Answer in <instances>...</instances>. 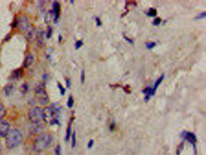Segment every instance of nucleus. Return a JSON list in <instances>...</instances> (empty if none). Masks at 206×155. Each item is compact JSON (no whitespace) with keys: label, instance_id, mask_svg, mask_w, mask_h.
<instances>
[{"label":"nucleus","instance_id":"1","mask_svg":"<svg viewBox=\"0 0 206 155\" xmlns=\"http://www.w3.org/2000/svg\"><path fill=\"white\" fill-rule=\"evenodd\" d=\"M22 133L18 129L11 130L6 136V144L9 148H14L18 147L22 144Z\"/></svg>","mask_w":206,"mask_h":155},{"label":"nucleus","instance_id":"2","mask_svg":"<svg viewBox=\"0 0 206 155\" xmlns=\"http://www.w3.org/2000/svg\"><path fill=\"white\" fill-rule=\"evenodd\" d=\"M51 142V137L49 133H42L36 137L33 144L34 150L41 152L49 147Z\"/></svg>","mask_w":206,"mask_h":155},{"label":"nucleus","instance_id":"3","mask_svg":"<svg viewBox=\"0 0 206 155\" xmlns=\"http://www.w3.org/2000/svg\"><path fill=\"white\" fill-rule=\"evenodd\" d=\"M43 120L50 125H53L58 123L57 119V110L52 106L46 107L42 109Z\"/></svg>","mask_w":206,"mask_h":155},{"label":"nucleus","instance_id":"4","mask_svg":"<svg viewBox=\"0 0 206 155\" xmlns=\"http://www.w3.org/2000/svg\"><path fill=\"white\" fill-rule=\"evenodd\" d=\"M35 95L39 103L42 105H46L49 102V97L44 86L39 84L35 89Z\"/></svg>","mask_w":206,"mask_h":155},{"label":"nucleus","instance_id":"5","mask_svg":"<svg viewBox=\"0 0 206 155\" xmlns=\"http://www.w3.org/2000/svg\"><path fill=\"white\" fill-rule=\"evenodd\" d=\"M28 118L33 124L39 123L43 120L42 109L39 107H35L31 109L28 112Z\"/></svg>","mask_w":206,"mask_h":155},{"label":"nucleus","instance_id":"6","mask_svg":"<svg viewBox=\"0 0 206 155\" xmlns=\"http://www.w3.org/2000/svg\"><path fill=\"white\" fill-rule=\"evenodd\" d=\"M181 137L184 139L185 141L189 142L190 144L193 146L195 154H196V143L197 142V138H196V135L192 133L189 131H184L181 133Z\"/></svg>","mask_w":206,"mask_h":155},{"label":"nucleus","instance_id":"7","mask_svg":"<svg viewBox=\"0 0 206 155\" xmlns=\"http://www.w3.org/2000/svg\"><path fill=\"white\" fill-rule=\"evenodd\" d=\"M10 131V124L6 120H0V137H6Z\"/></svg>","mask_w":206,"mask_h":155},{"label":"nucleus","instance_id":"8","mask_svg":"<svg viewBox=\"0 0 206 155\" xmlns=\"http://www.w3.org/2000/svg\"><path fill=\"white\" fill-rule=\"evenodd\" d=\"M17 26L21 30H27L29 28V22L26 16H22L19 18L17 21Z\"/></svg>","mask_w":206,"mask_h":155},{"label":"nucleus","instance_id":"9","mask_svg":"<svg viewBox=\"0 0 206 155\" xmlns=\"http://www.w3.org/2000/svg\"><path fill=\"white\" fill-rule=\"evenodd\" d=\"M142 93L145 94V97L144 99V100L146 103H147L149 101L151 97L154 96L156 92L154 90L153 88H151V87H147V88H146L145 89L142 91Z\"/></svg>","mask_w":206,"mask_h":155},{"label":"nucleus","instance_id":"10","mask_svg":"<svg viewBox=\"0 0 206 155\" xmlns=\"http://www.w3.org/2000/svg\"><path fill=\"white\" fill-rule=\"evenodd\" d=\"M33 62V56L31 53H28L26 57L24 62V64H23L24 67L26 68L29 67L32 64Z\"/></svg>","mask_w":206,"mask_h":155},{"label":"nucleus","instance_id":"11","mask_svg":"<svg viewBox=\"0 0 206 155\" xmlns=\"http://www.w3.org/2000/svg\"><path fill=\"white\" fill-rule=\"evenodd\" d=\"M36 39L38 41V44L39 46L43 45L44 42V33L42 31L38 33L36 35Z\"/></svg>","mask_w":206,"mask_h":155},{"label":"nucleus","instance_id":"12","mask_svg":"<svg viewBox=\"0 0 206 155\" xmlns=\"http://www.w3.org/2000/svg\"><path fill=\"white\" fill-rule=\"evenodd\" d=\"M27 30H28V31L27 32L26 37H27V39L30 42H31L32 40H33V37H34L35 35V31H34V28L32 27V28H30V29H29V28H28Z\"/></svg>","mask_w":206,"mask_h":155},{"label":"nucleus","instance_id":"13","mask_svg":"<svg viewBox=\"0 0 206 155\" xmlns=\"http://www.w3.org/2000/svg\"><path fill=\"white\" fill-rule=\"evenodd\" d=\"M53 14L55 17V20L57 21V18H59V5L57 2H55V4L53 5Z\"/></svg>","mask_w":206,"mask_h":155},{"label":"nucleus","instance_id":"14","mask_svg":"<svg viewBox=\"0 0 206 155\" xmlns=\"http://www.w3.org/2000/svg\"><path fill=\"white\" fill-rule=\"evenodd\" d=\"M164 78H165V74H161V76L159 77V78H158V79L155 82L154 85V86L152 87V88L155 92H156V91H157V89L158 88V87L160 86V85L161 83V82L163 81V80H164Z\"/></svg>","mask_w":206,"mask_h":155},{"label":"nucleus","instance_id":"15","mask_svg":"<svg viewBox=\"0 0 206 155\" xmlns=\"http://www.w3.org/2000/svg\"><path fill=\"white\" fill-rule=\"evenodd\" d=\"M71 121H70V122L68 125V127H67V130H66V136H65V141L66 142H68L70 139V136H71Z\"/></svg>","mask_w":206,"mask_h":155},{"label":"nucleus","instance_id":"16","mask_svg":"<svg viewBox=\"0 0 206 155\" xmlns=\"http://www.w3.org/2000/svg\"><path fill=\"white\" fill-rule=\"evenodd\" d=\"M6 115V109L4 106L0 103V120H2L3 118L5 117Z\"/></svg>","mask_w":206,"mask_h":155},{"label":"nucleus","instance_id":"17","mask_svg":"<svg viewBox=\"0 0 206 155\" xmlns=\"http://www.w3.org/2000/svg\"><path fill=\"white\" fill-rule=\"evenodd\" d=\"M146 15L149 16V17H154L157 15V10L155 9H153V8H151L149 11L147 12H146Z\"/></svg>","mask_w":206,"mask_h":155},{"label":"nucleus","instance_id":"18","mask_svg":"<svg viewBox=\"0 0 206 155\" xmlns=\"http://www.w3.org/2000/svg\"><path fill=\"white\" fill-rule=\"evenodd\" d=\"M156 45V42H149L145 43V47L147 50H151L154 48Z\"/></svg>","mask_w":206,"mask_h":155},{"label":"nucleus","instance_id":"19","mask_svg":"<svg viewBox=\"0 0 206 155\" xmlns=\"http://www.w3.org/2000/svg\"><path fill=\"white\" fill-rule=\"evenodd\" d=\"M74 104V100L72 96H70L68 99V101H67V106L69 108H71L73 107Z\"/></svg>","mask_w":206,"mask_h":155},{"label":"nucleus","instance_id":"20","mask_svg":"<svg viewBox=\"0 0 206 155\" xmlns=\"http://www.w3.org/2000/svg\"><path fill=\"white\" fill-rule=\"evenodd\" d=\"M205 17H206V13H205V12H201L199 14H198L197 16H196L195 17V19H196V20H199V19H204Z\"/></svg>","mask_w":206,"mask_h":155},{"label":"nucleus","instance_id":"21","mask_svg":"<svg viewBox=\"0 0 206 155\" xmlns=\"http://www.w3.org/2000/svg\"><path fill=\"white\" fill-rule=\"evenodd\" d=\"M72 139H71V146L72 147H74L76 144V132L74 131L72 134Z\"/></svg>","mask_w":206,"mask_h":155},{"label":"nucleus","instance_id":"22","mask_svg":"<svg viewBox=\"0 0 206 155\" xmlns=\"http://www.w3.org/2000/svg\"><path fill=\"white\" fill-rule=\"evenodd\" d=\"M85 72L84 70H82V71H81V74H80V81L82 84H84L85 82Z\"/></svg>","mask_w":206,"mask_h":155},{"label":"nucleus","instance_id":"23","mask_svg":"<svg viewBox=\"0 0 206 155\" xmlns=\"http://www.w3.org/2000/svg\"><path fill=\"white\" fill-rule=\"evenodd\" d=\"M161 19L160 18L158 17V18H156L154 20V21H153V24H154V25L155 26H159L161 24Z\"/></svg>","mask_w":206,"mask_h":155},{"label":"nucleus","instance_id":"24","mask_svg":"<svg viewBox=\"0 0 206 155\" xmlns=\"http://www.w3.org/2000/svg\"><path fill=\"white\" fill-rule=\"evenodd\" d=\"M82 45H83V41L82 40L78 41L75 43V48L76 50H78L79 48L82 47Z\"/></svg>","mask_w":206,"mask_h":155},{"label":"nucleus","instance_id":"25","mask_svg":"<svg viewBox=\"0 0 206 155\" xmlns=\"http://www.w3.org/2000/svg\"><path fill=\"white\" fill-rule=\"evenodd\" d=\"M57 86H58V88L60 90V92H61V94L62 95H64L65 94V88L63 87V86H62L61 83H58V85H57Z\"/></svg>","mask_w":206,"mask_h":155},{"label":"nucleus","instance_id":"26","mask_svg":"<svg viewBox=\"0 0 206 155\" xmlns=\"http://www.w3.org/2000/svg\"><path fill=\"white\" fill-rule=\"evenodd\" d=\"M95 22H96V25L97 27H100L102 26V23L101 22V20H100V19L99 17H95Z\"/></svg>","mask_w":206,"mask_h":155},{"label":"nucleus","instance_id":"27","mask_svg":"<svg viewBox=\"0 0 206 155\" xmlns=\"http://www.w3.org/2000/svg\"><path fill=\"white\" fill-rule=\"evenodd\" d=\"M123 36L124 39L126 41H127L129 43H130V44H133L134 42H133V41H132V39H131L130 38H129L128 37H127V36H125V35H123Z\"/></svg>","mask_w":206,"mask_h":155},{"label":"nucleus","instance_id":"28","mask_svg":"<svg viewBox=\"0 0 206 155\" xmlns=\"http://www.w3.org/2000/svg\"><path fill=\"white\" fill-rule=\"evenodd\" d=\"M115 125H116V124H115V122H113L111 123V124H110V126H109V130L111 132H113L114 129H115Z\"/></svg>","mask_w":206,"mask_h":155},{"label":"nucleus","instance_id":"29","mask_svg":"<svg viewBox=\"0 0 206 155\" xmlns=\"http://www.w3.org/2000/svg\"><path fill=\"white\" fill-rule=\"evenodd\" d=\"M94 145V140L93 139H90V141L88 143V148H92Z\"/></svg>","mask_w":206,"mask_h":155},{"label":"nucleus","instance_id":"30","mask_svg":"<svg viewBox=\"0 0 206 155\" xmlns=\"http://www.w3.org/2000/svg\"><path fill=\"white\" fill-rule=\"evenodd\" d=\"M65 81H66V87L68 88H70V87L71 86V80H70V79H68V78H66V80H65Z\"/></svg>","mask_w":206,"mask_h":155},{"label":"nucleus","instance_id":"31","mask_svg":"<svg viewBox=\"0 0 206 155\" xmlns=\"http://www.w3.org/2000/svg\"><path fill=\"white\" fill-rule=\"evenodd\" d=\"M61 147H60V146H58L56 147V155H61Z\"/></svg>","mask_w":206,"mask_h":155}]
</instances>
